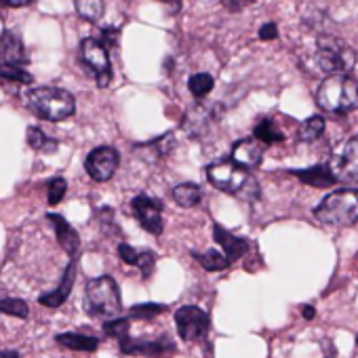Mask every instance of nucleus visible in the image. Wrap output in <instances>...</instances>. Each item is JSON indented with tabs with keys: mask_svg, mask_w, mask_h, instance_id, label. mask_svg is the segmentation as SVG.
<instances>
[{
	"mask_svg": "<svg viewBox=\"0 0 358 358\" xmlns=\"http://www.w3.org/2000/svg\"><path fill=\"white\" fill-rule=\"evenodd\" d=\"M316 103L331 114H350L358 110V80L350 74L327 76L316 91Z\"/></svg>",
	"mask_w": 358,
	"mask_h": 358,
	"instance_id": "1",
	"label": "nucleus"
},
{
	"mask_svg": "<svg viewBox=\"0 0 358 358\" xmlns=\"http://www.w3.org/2000/svg\"><path fill=\"white\" fill-rule=\"evenodd\" d=\"M314 72L318 74H348L356 66V51L337 36L320 34L316 38V51L312 55Z\"/></svg>",
	"mask_w": 358,
	"mask_h": 358,
	"instance_id": "2",
	"label": "nucleus"
},
{
	"mask_svg": "<svg viewBox=\"0 0 358 358\" xmlns=\"http://www.w3.org/2000/svg\"><path fill=\"white\" fill-rule=\"evenodd\" d=\"M30 110L45 120H66L76 110V99L70 91L57 87H32L28 91Z\"/></svg>",
	"mask_w": 358,
	"mask_h": 358,
	"instance_id": "3",
	"label": "nucleus"
},
{
	"mask_svg": "<svg viewBox=\"0 0 358 358\" xmlns=\"http://www.w3.org/2000/svg\"><path fill=\"white\" fill-rule=\"evenodd\" d=\"M314 217L333 228H348L358 222V190H335L314 209Z\"/></svg>",
	"mask_w": 358,
	"mask_h": 358,
	"instance_id": "4",
	"label": "nucleus"
},
{
	"mask_svg": "<svg viewBox=\"0 0 358 358\" xmlns=\"http://www.w3.org/2000/svg\"><path fill=\"white\" fill-rule=\"evenodd\" d=\"M120 289L112 276H99L89 280L85 289V310L93 318H114L120 314Z\"/></svg>",
	"mask_w": 358,
	"mask_h": 358,
	"instance_id": "5",
	"label": "nucleus"
},
{
	"mask_svg": "<svg viewBox=\"0 0 358 358\" xmlns=\"http://www.w3.org/2000/svg\"><path fill=\"white\" fill-rule=\"evenodd\" d=\"M207 179L211 182V186L217 188L220 192L241 196V192L245 190L251 175L247 169H243L234 160H220V162H213L207 166Z\"/></svg>",
	"mask_w": 358,
	"mask_h": 358,
	"instance_id": "6",
	"label": "nucleus"
},
{
	"mask_svg": "<svg viewBox=\"0 0 358 358\" xmlns=\"http://www.w3.org/2000/svg\"><path fill=\"white\" fill-rule=\"evenodd\" d=\"M329 169L335 175L337 182H348V179H358V133L341 141L329 160Z\"/></svg>",
	"mask_w": 358,
	"mask_h": 358,
	"instance_id": "7",
	"label": "nucleus"
},
{
	"mask_svg": "<svg viewBox=\"0 0 358 358\" xmlns=\"http://www.w3.org/2000/svg\"><path fill=\"white\" fill-rule=\"evenodd\" d=\"M80 57H83L85 66L95 74L97 85L101 89L108 87L110 80H112V66H110L108 49L99 41H95V38H85L80 43Z\"/></svg>",
	"mask_w": 358,
	"mask_h": 358,
	"instance_id": "8",
	"label": "nucleus"
},
{
	"mask_svg": "<svg viewBox=\"0 0 358 358\" xmlns=\"http://www.w3.org/2000/svg\"><path fill=\"white\" fill-rule=\"evenodd\" d=\"M175 327L184 341H199L209 331V316L196 306H182L175 312Z\"/></svg>",
	"mask_w": 358,
	"mask_h": 358,
	"instance_id": "9",
	"label": "nucleus"
},
{
	"mask_svg": "<svg viewBox=\"0 0 358 358\" xmlns=\"http://www.w3.org/2000/svg\"><path fill=\"white\" fill-rule=\"evenodd\" d=\"M118 152L110 145H99L95 150H91V154L87 156L85 160V169L89 173V177L93 179V182H108V179H112V175L116 173L118 169Z\"/></svg>",
	"mask_w": 358,
	"mask_h": 358,
	"instance_id": "10",
	"label": "nucleus"
},
{
	"mask_svg": "<svg viewBox=\"0 0 358 358\" xmlns=\"http://www.w3.org/2000/svg\"><path fill=\"white\" fill-rule=\"evenodd\" d=\"M133 213L137 217V222L141 224V228L154 236L162 234V205L156 199H150L145 194H139L131 201Z\"/></svg>",
	"mask_w": 358,
	"mask_h": 358,
	"instance_id": "11",
	"label": "nucleus"
},
{
	"mask_svg": "<svg viewBox=\"0 0 358 358\" xmlns=\"http://www.w3.org/2000/svg\"><path fill=\"white\" fill-rule=\"evenodd\" d=\"M118 345H120V352L129 356H160L164 352H173L175 348L169 337H162L158 341H141V339H133L129 333L118 339Z\"/></svg>",
	"mask_w": 358,
	"mask_h": 358,
	"instance_id": "12",
	"label": "nucleus"
},
{
	"mask_svg": "<svg viewBox=\"0 0 358 358\" xmlns=\"http://www.w3.org/2000/svg\"><path fill=\"white\" fill-rule=\"evenodd\" d=\"M232 160L241 164L243 169H255L264 160V145L262 141L253 139H241L232 148Z\"/></svg>",
	"mask_w": 358,
	"mask_h": 358,
	"instance_id": "13",
	"label": "nucleus"
},
{
	"mask_svg": "<svg viewBox=\"0 0 358 358\" xmlns=\"http://www.w3.org/2000/svg\"><path fill=\"white\" fill-rule=\"evenodd\" d=\"M213 238H215V243L222 247V253L228 257L230 264L236 262V259H241V257L247 253V249H249V243H247L245 238H241V236L228 232V230L222 228L220 224L213 226Z\"/></svg>",
	"mask_w": 358,
	"mask_h": 358,
	"instance_id": "14",
	"label": "nucleus"
},
{
	"mask_svg": "<svg viewBox=\"0 0 358 358\" xmlns=\"http://www.w3.org/2000/svg\"><path fill=\"white\" fill-rule=\"evenodd\" d=\"M47 220L53 224V230H55V236H57V243L59 247L68 253V255H76L78 247H80V236L78 232L57 213H49Z\"/></svg>",
	"mask_w": 358,
	"mask_h": 358,
	"instance_id": "15",
	"label": "nucleus"
},
{
	"mask_svg": "<svg viewBox=\"0 0 358 358\" xmlns=\"http://www.w3.org/2000/svg\"><path fill=\"white\" fill-rule=\"evenodd\" d=\"M299 182H303L306 186H312V188H331L337 184L335 175L331 173L329 164H316V166H310V169H297V171H291Z\"/></svg>",
	"mask_w": 358,
	"mask_h": 358,
	"instance_id": "16",
	"label": "nucleus"
},
{
	"mask_svg": "<svg viewBox=\"0 0 358 358\" xmlns=\"http://www.w3.org/2000/svg\"><path fill=\"white\" fill-rule=\"evenodd\" d=\"M74 278H76V264L72 262L68 268H66V274L59 282V287L51 293H43L38 297V301L45 306V308H59L72 293V287H74Z\"/></svg>",
	"mask_w": 358,
	"mask_h": 358,
	"instance_id": "17",
	"label": "nucleus"
},
{
	"mask_svg": "<svg viewBox=\"0 0 358 358\" xmlns=\"http://www.w3.org/2000/svg\"><path fill=\"white\" fill-rule=\"evenodd\" d=\"M0 59L20 64V66L28 64V53L24 49V43L9 30L0 34Z\"/></svg>",
	"mask_w": 358,
	"mask_h": 358,
	"instance_id": "18",
	"label": "nucleus"
},
{
	"mask_svg": "<svg viewBox=\"0 0 358 358\" xmlns=\"http://www.w3.org/2000/svg\"><path fill=\"white\" fill-rule=\"evenodd\" d=\"M55 341L62 348L76 350V352H95L99 348V339L97 337L83 335V333H62V335L55 337Z\"/></svg>",
	"mask_w": 358,
	"mask_h": 358,
	"instance_id": "19",
	"label": "nucleus"
},
{
	"mask_svg": "<svg viewBox=\"0 0 358 358\" xmlns=\"http://www.w3.org/2000/svg\"><path fill=\"white\" fill-rule=\"evenodd\" d=\"M201 199H203V192L196 184H179L173 188V201L184 209L196 207Z\"/></svg>",
	"mask_w": 358,
	"mask_h": 358,
	"instance_id": "20",
	"label": "nucleus"
},
{
	"mask_svg": "<svg viewBox=\"0 0 358 358\" xmlns=\"http://www.w3.org/2000/svg\"><path fill=\"white\" fill-rule=\"evenodd\" d=\"M0 80L30 85L32 83V74L26 70V66H20V64H11V62L0 59Z\"/></svg>",
	"mask_w": 358,
	"mask_h": 358,
	"instance_id": "21",
	"label": "nucleus"
},
{
	"mask_svg": "<svg viewBox=\"0 0 358 358\" xmlns=\"http://www.w3.org/2000/svg\"><path fill=\"white\" fill-rule=\"evenodd\" d=\"M26 137H28L30 148L36 150V152H41V154H53V152L57 150V141H55L53 137H49V135H47L43 129H38V127H30L28 133H26Z\"/></svg>",
	"mask_w": 358,
	"mask_h": 358,
	"instance_id": "22",
	"label": "nucleus"
},
{
	"mask_svg": "<svg viewBox=\"0 0 358 358\" xmlns=\"http://www.w3.org/2000/svg\"><path fill=\"white\" fill-rule=\"evenodd\" d=\"M192 257L205 268V270H209V272H220V270H226L228 266H230V262H228V257L222 253V251H215V249H209V251H205V253H192Z\"/></svg>",
	"mask_w": 358,
	"mask_h": 358,
	"instance_id": "23",
	"label": "nucleus"
},
{
	"mask_svg": "<svg viewBox=\"0 0 358 358\" xmlns=\"http://www.w3.org/2000/svg\"><path fill=\"white\" fill-rule=\"evenodd\" d=\"M74 7H76V13L91 24L99 22L106 11L103 0H74Z\"/></svg>",
	"mask_w": 358,
	"mask_h": 358,
	"instance_id": "24",
	"label": "nucleus"
},
{
	"mask_svg": "<svg viewBox=\"0 0 358 358\" xmlns=\"http://www.w3.org/2000/svg\"><path fill=\"white\" fill-rule=\"evenodd\" d=\"M211 112L209 110H205V108H196V110H192L188 116H186V122H184V127H186V131L190 133V135H194V137H199L203 131H207V124L211 122Z\"/></svg>",
	"mask_w": 358,
	"mask_h": 358,
	"instance_id": "25",
	"label": "nucleus"
},
{
	"mask_svg": "<svg viewBox=\"0 0 358 358\" xmlns=\"http://www.w3.org/2000/svg\"><path fill=\"white\" fill-rule=\"evenodd\" d=\"M253 137H255L257 141H262V143H278V141L285 139L282 131H278L276 124H274V120H270V118H264V120H259V122L255 124Z\"/></svg>",
	"mask_w": 358,
	"mask_h": 358,
	"instance_id": "26",
	"label": "nucleus"
},
{
	"mask_svg": "<svg viewBox=\"0 0 358 358\" xmlns=\"http://www.w3.org/2000/svg\"><path fill=\"white\" fill-rule=\"evenodd\" d=\"M324 133V118L322 116H310L299 124V139L301 141H316Z\"/></svg>",
	"mask_w": 358,
	"mask_h": 358,
	"instance_id": "27",
	"label": "nucleus"
},
{
	"mask_svg": "<svg viewBox=\"0 0 358 358\" xmlns=\"http://www.w3.org/2000/svg\"><path fill=\"white\" fill-rule=\"evenodd\" d=\"M213 87H215L213 76H211V74H205V72H199V74L190 76V80H188V89H190V93H192L196 99L207 97V95L213 91Z\"/></svg>",
	"mask_w": 358,
	"mask_h": 358,
	"instance_id": "28",
	"label": "nucleus"
},
{
	"mask_svg": "<svg viewBox=\"0 0 358 358\" xmlns=\"http://www.w3.org/2000/svg\"><path fill=\"white\" fill-rule=\"evenodd\" d=\"M0 312L15 316V318H28V314H30L28 303L17 297H0Z\"/></svg>",
	"mask_w": 358,
	"mask_h": 358,
	"instance_id": "29",
	"label": "nucleus"
},
{
	"mask_svg": "<svg viewBox=\"0 0 358 358\" xmlns=\"http://www.w3.org/2000/svg\"><path fill=\"white\" fill-rule=\"evenodd\" d=\"M166 308L162 303H137L129 310V318L135 320H150L154 316H158L160 312H164Z\"/></svg>",
	"mask_w": 358,
	"mask_h": 358,
	"instance_id": "30",
	"label": "nucleus"
},
{
	"mask_svg": "<svg viewBox=\"0 0 358 358\" xmlns=\"http://www.w3.org/2000/svg\"><path fill=\"white\" fill-rule=\"evenodd\" d=\"M129 327H131V318L127 316H114V318H110L106 324H103V331L110 335V337H114V339H120V337H124L127 333H129Z\"/></svg>",
	"mask_w": 358,
	"mask_h": 358,
	"instance_id": "31",
	"label": "nucleus"
},
{
	"mask_svg": "<svg viewBox=\"0 0 358 358\" xmlns=\"http://www.w3.org/2000/svg\"><path fill=\"white\" fill-rule=\"evenodd\" d=\"M68 184L64 177H55L53 182L49 184V205H59L66 196Z\"/></svg>",
	"mask_w": 358,
	"mask_h": 358,
	"instance_id": "32",
	"label": "nucleus"
},
{
	"mask_svg": "<svg viewBox=\"0 0 358 358\" xmlns=\"http://www.w3.org/2000/svg\"><path fill=\"white\" fill-rule=\"evenodd\" d=\"M154 262H156V255H154V253H150V251L139 253V257H137V264H135V266L141 270L143 278H150V274L154 272Z\"/></svg>",
	"mask_w": 358,
	"mask_h": 358,
	"instance_id": "33",
	"label": "nucleus"
},
{
	"mask_svg": "<svg viewBox=\"0 0 358 358\" xmlns=\"http://www.w3.org/2000/svg\"><path fill=\"white\" fill-rule=\"evenodd\" d=\"M118 255H120V259H122L124 264H129V266H135V264H137V257H139V253H137L131 245H127V243H120V245H118Z\"/></svg>",
	"mask_w": 358,
	"mask_h": 358,
	"instance_id": "34",
	"label": "nucleus"
},
{
	"mask_svg": "<svg viewBox=\"0 0 358 358\" xmlns=\"http://www.w3.org/2000/svg\"><path fill=\"white\" fill-rule=\"evenodd\" d=\"M116 41H118V30H114V28H108V30H103L101 32V45L106 47V49H112V47H116Z\"/></svg>",
	"mask_w": 358,
	"mask_h": 358,
	"instance_id": "35",
	"label": "nucleus"
},
{
	"mask_svg": "<svg viewBox=\"0 0 358 358\" xmlns=\"http://www.w3.org/2000/svg\"><path fill=\"white\" fill-rule=\"evenodd\" d=\"M251 3H255V0H224V7H226L230 13H238V11H243L245 7H249Z\"/></svg>",
	"mask_w": 358,
	"mask_h": 358,
	"instance_id": "36",
	"label": "nucleus"
},
{
	"mask_svg": "<svg viewBox=\"0 0 358 358\" xmlns=\"http://www.w3.org/2000/svg\"><path fill=\"white\" fill-rule=\"evenodd\" d=\"M278 36V28H276V24H264L262 28H259V38L262 41H274Z\"/></svg>",
	"mask_w": 358,
	"mask_h": 358,
	"instance_id": "37",
	"label": "nucleus"
},
{
	"mask_svg": "<svg viewBox=\"0 0 358 358\" xmlns=\"http://www.w3.org/2000/svg\"><path fill=\"white\" fill-rule=\"evenodd\" d=\"M158 3H162V5H166V7H171L175 13L182 9V0H158Z\"/></svg>",
	"mask_w": 358,
	"mask_h": 358,
	"instance_id": "38",
	"label": "nucleus"
},
{
	"mask_svg": "<svg viewBox=\"0 0 358 358\" xmlns=\"http://www.w3.org/2000/svg\"><path fill=\"white\" fill-rule=\"evenodd\" d=\"M301 314H303L306 320H312V318L316 316V310H314L312 306H301Z\"/></svg>",
	"mask_w": 358,
	"mask_h": 358,
	"instance_id": "39",
	"label": "nucleus"
},
{
	"mask_svg": "<svg viewBox=\"0 0 358 358\" xmlns=\"http://www.w3.org/2000/svg\"><path fill=\"white\" fill-rule=\"evenodd\" d=\"M0 358H22V354L15 350H3L0 352Z\"/></svg>",
	"mask_w": 358,
	"mask_h": 358,
	"instance_id": "40",
	"label": "nucleus"
},
{
	"mask_svg": "<svg viewBox=\"0 0 358 358\" xmlns=\"http://www.w3.org/2000/svg\"><path fill=\"white\" fill-rule=\"evenodd\" d=\"M7 5H11V7H26V5H30L32 0H5Z\"/></svg>",
	"mask_w": 358,
	"mask_h": 358,
	"instance_id": "41",
	"label": "nucleus"
},
{
	"mask_svg": "<svg viewBox=\"0 0 358 358\" xmlns=\"http://www.w3.org/2000/svg\"><path fill=\"white\" fill-rule=\"evenodd\" d=\"M356 348H358V335H356Z\"/></svg>",
	"mask_w": 358,
	"mask_h": 358,
	"instance_id": "42",
	"label": "nucleus"
},
{
	"mask_svg": "<svg viewBox=\"0 0 358 358\" xmlns=\"http://www.w3.org/2000/svg\"><path fill=\"white\" fill-rule=\"evenodd\" d=\"M0 297H3V293H0Z\"/></svg>",
	"mask_w": 358,
	"mask_h": 358,
	"instance_id": "43",
	"label": "nucleus"
}]
</instances>
